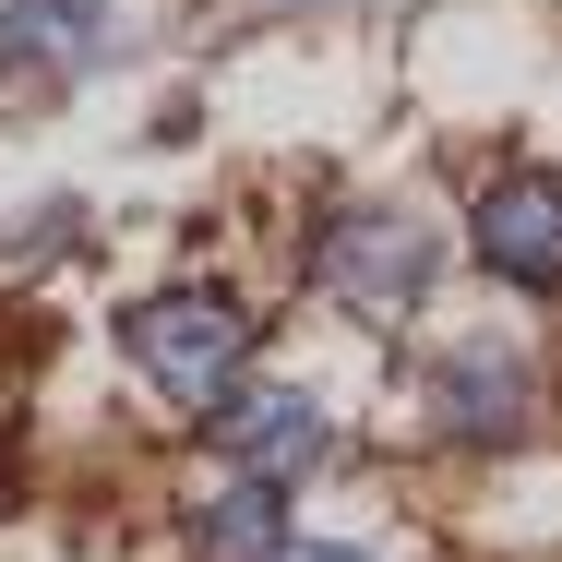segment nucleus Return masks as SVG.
<instances>
[{
	"label": "nucleus",
	"instance_id": "1",
	"mask_svg": "<svg viewBox=\"0 0 562 562\" xmlns=\"http://www.w3.org/2000/svg\"><path fill=\"white\" fill-rule=\"evenodd\" d=\"M251 347H263V312L239 300V288H144L132 312H120V359L156 383V395H204L216 407L227 383H251Z\"/></svg>",
	"mask_w": 562,
	"mask_h": 562
},
{
	"label": "nucleus",
	"instance_id": "2",
	"mask_svg": "<svg viewBox=\"0 0 562 562\" xmlns=\"http://www.w3.org/2000/svg\"><path fill=\"white\" fill-rule=\"evenodd\" d=\"M431 276H443V239H431L419 204H395V192L336 204L324 239H312V288H324L336 312H359V324H407V312L431 300Z\"/></svg>",
	"mask_w": 562,
	"mask_h": 562
},
{
	"label": "nucleus",
	"instance_id": "3",
	"mask_svg": "<svg viewBox=\"0 0 562 562\" xmlns=\"http://www.w3.org/2000/svg\"><path fill=\"white\" fill-rule=\"evenodd\" d=\"M192 443L227 454L239 479H300L312 454L336 443V407H324L312 383H263V371H251V383H227L216 407H192Z\"/></svg>",
	"mask_w": 562,
	"mask_h": 562
},
{
	"label": "nucleus",
	"instance_id": "4",
	"mask_svg": "<svg viewBox=\"0 0 562 562\" xmlns=\"http://www.w3.org/2000/svg\"><path fill=\"white\" fill-rule=\"evenodd\" d=\"M467 251L515 300H551L562 288V168H491L467 192Z\"/></svg>",
	"mask_w": 562,
	"mask_h": 562
},
{
	"label": "nucleus",
	"instance_id": "5",
	"mask_svg": "<svg viewBox=\"0 0 562 562\" xmlns=\"http://www.w3.org/2000/svg\"><path fill=\"white\" fill-rule=\"evenodd\" d=\"M527 419H539V371L503 336H454L443 359H431V431H443V443L503 454V443H527Z\"/></svg>",
	"mask_w": 562,
	"mask_h": 562
},
{
	"label": "nucleus",
	"instance_id": "6",
	"mask_svg": "<svg viewBox=\"0 0 562 562\" xmlns=\"http://www.w3.org/2000/svg\"><path fill=\"white\" fill-rule=\"evenodd\" d=\"M120 48L109 0H0V85H72Z\"/></svg>",
	"mask_w": 562,
	"mask_h": 562
},
{
	"label": "nucleus",
	"instance_id": "7",
	"mask_svg": "<svg viewBox=\"0 0 562 562\" xmlns=\"http://www.w3.org/2000/svg\"><path fill=\"white\" fill-rule=\"evenodd\" d=\"M192 551L204 562H288L300 527H288V479H227L192 503Z\"/></svg>",
	"mask_w": 562,
	"mask_h": 562
},
{
	"label": "nucleus",
	"instance_id": "8",
	"mask_svg": "<svg viewBox=\"0 0 562 562\" xmlns=\"http://www.w3.org/2000/svg\"><path fill=\"white\" fill-rule=\"evenodd\" d=\"M288 562H371V551H359V539H300Z\"/></svg>",
	"mask_w": 562,
	"mask_h": 562
}]
</instances>
